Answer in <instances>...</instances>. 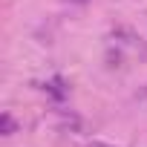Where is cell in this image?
I'll return each instance as SVG.
<instances>
[{"mask_svg":"<svg viewBox=\"0 0 147 147\" xmlns=\"http://www.w3.org/2000/svg\"><path fill=\"white\" fill-rule=\"evenodd\" d=\"M69 3H84V0H69Z\"/></svg>","mask_w":147,"mask_h":147,"instance_id":"cell-2","label":"cell"},{"mask_svg":"<svg viewBox=\"0 0 147 147\" xmlns=\"http://www.w3.org/2000/svg\"><path fill=\"white\" fill-rule=\"evenodd\" d=\"M15 133V118L9 113H3V136H12Z\"/></svg>","mask_w":147,"mask_h":147,"instance_id":"cell-1","label":"cell"},{"mask_svg":"<svg viewBox=\"0 0 147 147\" xmlns=\"http://www.w3.org/2000/svg\"><path fill=\"white\" fill-rule=\"evenodd\" d=\"M144 92H147V90H144Z\"/></svg>","mask_w":147,"mask_h":147,"instance_id":"cell-3","label":"cell"}]
</instances>
